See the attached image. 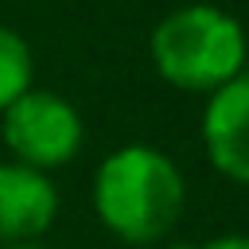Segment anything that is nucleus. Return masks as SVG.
I'll return each instance as SVG.
<instances>
[{
    "label": "nucleus",
    "instance_id": "nucleus-4",
    "mask_svg": "<svg viewBox=\"0 0 249 249\" xmlns=\"http://www.w3.org/2000/svg\"><path fill=\"white\" fill-rule=\"evenodd\" d=\"M198 140L206 163L222 179L249 187V70L226 82L222 89L206 93Z\"/></svg>",
    "mask_w": 249,
    "mask_h": 249
},
{
    "label": "nucleus",
    "instance_id": "nucleus-3",
    "mask_svg": "<svg viewBox=\"0 0 249 249\" xmlns=\"http://www.w3.org/2000/svg\"><path fill=\"white\" fill-rule=\"evenodd\" d=\"M0 136L16 163L51 175L82 152L86 124L70 97L31 86L0 113Z\"/></svg>",
    "mask_w": 249,
    "mask_h": 249
},
{
    "label": "nucleus",
    "instance_id": "nucleus-6",
    "mask_svg": "<svg viewBox=\"0 0 249 249\" xmlns=\"http://www.w3.org/2000/svg\"><path fill=\"white\" fill-rule=\"evenodd\" d=\"M31 78H35V54L27 39L16 27L0 23V113L31 89Z\"/></svg>",
    "mask_w": 249,
    "mask_h": 249
},
{
    "label": "nucleus",
    "instance_id": "nucleus-5",
    "mask_svg": "<svg viewBox=\"0 0 249 249\" xmlns=\"http://www.w3.org/2000/svg\"><path fill=\"white\" fill-rule=\"evenodd\" d=\"M58 218V187L51 175L16 160L0 163V245H35Z\"/></svg>",
    "mask_w": 249,
    "mask_h": 249
},
{
    "label": "nucleus",
    "instance_id": "nucleus-9",
    "mask_svg": "<svg viewBox=\"0 0 249 249\" xmlns=\"http://www.w3.org/2000/svg\"><path fill=\"white\" fill-rule=\"evenodd\" d=\"M167 249H191V245H167Z\"/></svg>",
    "mask_w": 249,
    "mask_h": 249
},
{
    "label": "nucleus",
    "instance_id": "nucleus-2",
    "mask_svg": "<svg viewBox=\"0 0 249 249\" xmlns=\"http://www.w3.org/2000/svg\"><path fill=\"white\" fill-rule=\"evenodd\" d=\"M156 74L183 93H214L249 70V35L237 16L218 4L171 8L148 39Z\"/></svg>",
    "mask_w": 249,
    "mask_h": 249
},
{
    "label": "nucleus",
    "instance_id": "nucleus-1",
    "mask_svg": "<svg viewBox=\"0 0 249 249\" xmlns=\"http://www.w3.org/2000/svg\"><path fill=\"white\" fill-rule=\"evenodd\" d=\"M93 214L124 245L163 241L187 210L179 163L152 144H121L93 171Z\"/></svg>",
    "mask_w": 249,
    "mask_h": 249
},
{
    "label": "nucleus",
    "instance_id": "nucleus-7",
    "mask_svg": "<svg viewBox=\"0 0 249 249\" xmlns=\"http://www.w3.org/2000/svg\"><path fill=\"white\" fill-rule=\"evenodd\" d=\"M191 249H249V233L230 230V233H218V237H210L202 245H191Z\"/></svg>",
    "mask_w": 249,
    "mask_h": 249
},
{
    "label": "nucleus",
    "instance_id": "nucleus-8",
    "mask_svg": "<svg viewBox=\"0 0 249 249\" xmlns=\"http://www.w3.org/2000/svg\"><path fill=\"white\" fill-rule=\"evenodd\" d=\"M12 249H39V245H12Z\"/></svg>",
    "mask_w": 249,
    "mask_h": 249
}]
</instances>
